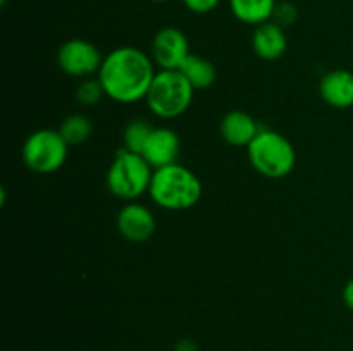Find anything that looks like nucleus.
<instances>
[{"mask_svg": "<svg viewBox=\"0 0 353 351\" xmlns=\"http://www.w3.org/2000/svg\"><path fill=\"white\" fill-rule=\"evenodd\" d=\"M252 47H254L255 55L262 61H278L286 54V48H288L285 28L279 26L272 19L259 24L255 26L254 36H252Z\"/></svg>", "mask_w": 353, "mask_h": 351, "instance_id": "obj_12", "label": "nucleus"}, {"mask_svg": "<svg viewBox=\"0 0 353 351\" xmlns=\"http://www.w3.org/2000/svg\"><path fill=\"white\" fill-rule=\"evenodd\" d=\"M148 195L152 202L161 209L181 212V210L193 209L200 202L202 182L195 172L176 162L155 169Z\"/></svg>", "mask_w": 353, "mask_h": 351, "instance_id": "obj_2", "label": "nucleus"}, {"mask_svg": "<svg viewBox=\"0 0 353 351\" xmlns=\"http://www.w3.org/2000/svg\"><path fill=\"white\" fill-rule=\"evenodd\" d=\"M103 57L99 47L83 38L64 41L57 52V64L65 74L74 78H90L99 74Z\"/></svg>", "mask_w": 353, "mask_h": 351, "instance_id": "obj_7", "label": "nucleus"}, {"mask_svg": "<svg viewBox=\"0 0 353 351\" xmlns=\"http://www.w3.org/2000/svg\"><path fill=\"white\" fill-rule=\"evenodd\" d=\"M152 176L154 169L145 160L143 155L123 148L107 171V189L116 198L134 202L141 195L148 193Z\"/></svg>", "mask_w": 353, "mask_h": 351, "instance_id": "obj_5", "label": "nucleus"}, {"mask_svg": "<svg viewBox=\"0 0 353 351\" xmlns=\"http://www.w3.org/2000/svg\"><path fill=\"white\" fill-rule=\"evenodd\" d=\"M59 133L68 141L69 147H76L90 140L93 134V123L85 114H71L62 120Z\"/></svg>", "mask_w": 353, "mask_h": 351, "instance_id": "obj_16", "label": "nucleus"}, {"mask_svg": "<svg viewBox=\"0 0 353 351\" xmlns=\"http://www.w3.org/2000/svg\"><path fill=\"white\" fill-rule=\"evenodd\" d=\"M221 0H183L185 7L188 10L195 14H207L212 12L217 6H219Z\"/></svg>", "mask_w": 353, "mask_h": 351, "instance_id": "obj_20", "label": "nucleus"}, {"mask_svg": "<svg viewBox=\"0 0 353 351\" xmlns=\"http://www.w3.org/2000/svg\"><path fill=\"white\" fill-rule=\"evenodd\" d=\"M155 126H152L147 119H133L126 124L123 131V141L124 148L134 153H140L143 150L145 143H147L148 136L154 131Z\"/></svg>", "mask_w": 353, "mask_h": 351, "instance_id": "obj_17", "label": "nucleus"}, {"mask_svg": "<svg viewBox=\"0 0 353 351\" xmlns=\"http://www.w3.org/2000/svg\"><path fill=\"white\" fill-rule=\"evenodd\" d=\"M321 98L334 109L353 107V72L347 69H334L326 72L319 81Z\"/></svg>", "mask_w": 353, "mask_h": 351, "instance_id": "obj_11", "label": "nucleus"}, {"mask_svg": "<svg viewBox=\"0 0 353 351\" xmlns=\"http://www.w3.org/2000/svg\"><path fill=\"white\" fill-rule=\"evenodd\" d=\"M181 151V140L171 127H154L148 136L141 155L152 165V169H161L178 162Z\"/></svg>", "mask_w": 353, "mask_h": 351, "instance_id": "obj_10", "label": "nucleus"}, {"mask_svg": "<svg viewBox=\"0 0 353 351\" xmlns=\"http://www.w3.org/2000/svg\"><path fill=\"white\" fill-rule=\"evenodd\" d=\"M155 74L157 71L152 55L137 47H119L103 57L97 78L110 100L137 103L147 98Z\"/></svg>", "mask_w": 353, "mask_h": 351, "instance_id": "obj_1", "label": "nucleus"}, {"mask_svg": "<svg viewBox=\"0 0 353 351\" xmlns=\"http://www.w3.org/2000/svg\"><path fill=\"white\" fill-rule=\"evenodd\" d=\"M69 155L68 141L55 129H38L24 140L21 158L30 171L52 174L65 164Z\"/></svg>", "mask_w": 353, "mask_h": 351, "instance_id": "obj_6", "label": "nucleus"}, {"mask_svg": "<svg viewBox=\"0 0 353 351\" xmlns=\"http://www.w3.org/2000/svg\"><path fill=\"white\" fill-rule=\"evenodd\" d=\"M221 136L233 147H248L261 131V126L250 114L243 110H231L221 119Z\"/></svg>", "mask_w": 353, "mask_h": 351, "instance_id": "obj_13", "label": "nucleus"}, {"mask_svg": "<svg viewBox=\"0 0 353 351\" xmlns=\"http://www.w3.org/2000/svg\"><path fill=\"white\" fill-rule=\"evenodd\" d=\"M296 17H299V10L292 2H278L274 14H272V21L283 28L295 24Z\"/></svg>", "mask_w": 353, "mask_h": 351, "instance_id": "obj_19", "label": "nucleus"}, {"mask_svg": "<svg viewBox=\"0 0 353 351\" xmlns=\"http://www.w3.org/2000/svg\"><path fill=\"white\" fill-rule=\"evenodd\" d=\"M248 160L261 176L283 179L290 176L296 164V151L285 134L261 127L255 140L247 147Z\"/></svg>", "mask_w": 353, "mask_h": 351, "instance_id": "obj_3", "label": "nucleus"}, {"mask_svg": "<svg viewBox=\"0 0 353 351\" xmlns=\"http://www.w3.org/2000/svg\"><path fill=\"white\" fill-rule=\"evenodd\" d=\"M343 301H345V305H347V308L352 310V312H353V277L347 282V284H345Z\"/></svg>", "mask_w": 353, "mask_h": 351, "instance_id": "obj_21", "label": "nucleus"}, {"mask_svg": "<svg viewBox=\"0 0 353 351\" xmlns=\"http://www.w3.org/2000/svg\"><path fill=\"white\" fill-rule=\"evenodd\" d=\"M276 0H230V9L238 21L259 26L272 19Z\"/></svg>", "mask_w": 353, "mask_h": 351, "instance_id": "obj_14", "label": "nucleus"}, {"mask_svg": "<svg viewBox=\"0 0 353 351\" xmlns=\"http://www.w3.org/2000/svg\"><path fill=\"white\" fill-rule=\"evenodd\" d=\"M174 351H199V346L193 339H181L176 343Z\"/></svg>", "mask_w": 353, "mask_h": 351, "instance_id": "obj_22", "label": "nucleus"}, {"mask_svg": "<svg viewBox=\"0 0 353 351\" xmlns=\"http://www.w3.org/2000/svg\"><path fill=\"white\" fill-rule=\"evenodd\" d=\"M103 96H105V92H103V86L99 78L83 79L78 85V88H76V100H78V103H81L85 107L97 105V103H100V100Z\"/></svg>", "mask_w": 353, "mask_h": 351, "instance_id": "obj_18", "label": "nucleus"}, {"mask_svg": "<svg viewBox=\"0 0 353 351\" xmlns=\"http://www.w3.org/2000/svg\"><path fill=\"white\" fill-rule=\"evenodd\" d=\"M193 95L195 88L186 81L179 69H159L145 102L159 119H176L190 109Z\"/></svg>", "mask_w": 353, "mask_h": 351, "instance_id": "obj_4", "label": "nucleus"}, {"mask_svg": "<svg viewBox=\"0 0 353 351\" xmlns=\"http://www.w3.org/2000/svg\"><path fill=\"white\" fill-rule=\"evenodd\" d=\"M117 231L131 243H145L155 233V215L148 206L137 202H128L117 213Z\"/></svg>", "mask_w": 353, "mask_h": 351, "instance_id": "obj_9", "label": "nucleus"}, {"mask_svg": "<svg viewBox=\"0 0 353 351\" xmlns=\"http://www.w3.org/2000/svg\"><path fill=\"white\" fill-rule=\"evenodd\" d=\"M190 54L188 38L179 28H162L152 40V61L159 69H179Z\"/></svg>", "mask_w": 353, "mask_h": 351, "instance_id": "obj_8", "label": "nucleus"}, {"mask_svg": "<svg viewBox=\"0 0 353 351\" xmlns=\"http://www.w3.org/2000/svg\"><path fill=\"white\" fill-rule=\"evenodd\" d=\"M179 72L186 78V81L193 86L195 89H205L214 85L217 78L216 65L209 61V58L202 57V55L190 54L186 61L183 62Z\"/></svg>", "mask_w": 353, "mask_h": 351, "instance_id": "obj_15", "label": "nucleus"}, {"mask_svg": "<svg viewBox=\"0 0 353 351\" xmlns=\"http://www.w3.org/2000/svg\"><path fill=\"white\" fill-rule=\"evenodd\" d=\"M152 2H157V3H162V2H168V0H152Z\"/></svg>", "mask_w": 353, "mask_h": 351, "instance_id": "obj_23", "label": "nucleus"}]
</instances>
